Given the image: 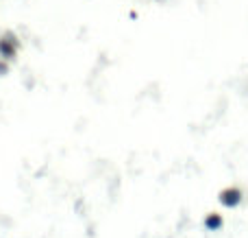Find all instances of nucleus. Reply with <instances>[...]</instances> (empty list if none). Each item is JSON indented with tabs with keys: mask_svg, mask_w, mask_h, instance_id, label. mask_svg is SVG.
<instances>
[{
	"mask_svg": "<svg viewBox=\"0 0 248 238\" xmlns=\"http://www.w3.org/2000/svg\"><path fill=\"white\" fill-rule=\"evenodd\" d=\"M224 204H229V205H235L237 201H240V192L237 190H231V192H224Z\"/></svg>",
	"mask_w": 248,
	"mask_h": 238,
	"instance_id": "obj_1",
	"label": "nucleus"
}]
</instances>
